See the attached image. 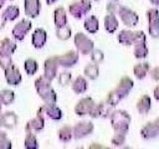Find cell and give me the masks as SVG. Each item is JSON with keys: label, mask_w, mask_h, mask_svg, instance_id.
I'll use <instances>...</instances> for the list:
<instances>
[{"label": "cell", "mask_w": 159, "mask_h": 149, "mask_svg": "<svg viewBox=\"0 0 159 149\" xmlns=\"http://www.w3.org/2000/svg\"><path fill=\"white\" fill-rule=\"evenodd\" d=\"M134 83L130 78L126 76L122 77L116 88L108 93L106 102L111 104V106H116L119 102L128 96L129 93L131 92Z\"/></svg>", "instance_id": "obj_1"}, {"label": "cell", "mask_w": 159, "mask_h": 149, "mask_svg": "<svg viewBox=\"0 0 159 149\" xmlns=\"http://www.w3.org/2000/svg\"><path fill=\"white\" fill-rule=\"evenodd\" d=\"M84 27L89 33H91V34L97 33L99 28V23H98V18L94 16V15L88 17L84 22Z\"/></svg>", "instance_id": "obj_28"}, {"label": "cell", "mask_w": 159, "mask_h": 149, "mask_svg": "<svg viewBox=\"0 0 159 149\" xmlns=\"http://www.w3.org/2000/svg\"><path fill=\"white\" fill-rule=\"evenodd\" d=\"M47 41V32L43 28H37L32 34V45L36 49H41Z\"/></svg>", "instance_id": "obj_23"}, {"label": "cell", "mask_w": 159, "mask_h": 149, "mask_svg": "<svg viewBox=\"0 0 159 149\" xmlns=\"http://www.w3.org/2000/svg\"><path fill=\"white\" fill-rule=\"evenodd\" d=\"M37 114L40 116H42L45 120L47 118L53 119V120H60L63 117V112L61 108L56 106V103H46L43 104L42 106H40Z\"/></svg>", "instance_id": "obj_5"}, {"label": "cell", "mask_w": 159, "mask_h": 149, "mask_svg": "<svg viewBox=\"0 0 159 149\" xmlns=\"http://www.w3.org/2000/svg\"><path fill=\"white\" fill-rule=\"evenodd\" d=\"M18 123V116L13 111H8L2 113L1 120H0V126L5 127L7 129H13L16 127Z\"/></svg>", "instance_id": "obj_22"}, {"label": "cell", "mask_w": 159, "mask_h": 149, "mask_svg": "<svg viewBox=\"0 0 159 149\" xmlns=\"http://www.w3.org/2000/svg\"><path fill=\"white\" fill-rule=\"evenodd\" d=\"M96 1H98V0H96Z\"/></svg>", "instance_id": "obj_52"}, {"label": "cell", "mask_w": 159, "mask_h": 149, "mask_svg": "<svg viewBox=\"0 0 159 149\" xmlns=\"http://www.w3.org/2000/svg\"><path fill=\"white\" fill-rule=\"evenodd\" d=\"M58 137L64 143L71 141V139L73 138V127L70 125H64L59 129Z\"/></svg>", "instance_id": "obj_30"}, {"label": "cell", "mask_w": 159, "mask_h": 149, "mask_svg": "<svg viewBox=\"0 0 159 149\" xmlns=\"http://www.w3.org/2000/svg\"><path fill=\"white\" fill-rule=\"evenodd\" d=\"M72 89L75 93L82 94L88 89V82L83 76H79L72 83Z\"/></svg>", "instance_id": "obj_26"}, {"label": "cell", "mask_w": 159, "mask_h": 149, "mask_svg": "<svg viewBox=\"0 0 159 149\" xmlns=\"http://www.w3.org/2000/svg\"><path fill=\"white\" fill-rule=\"evenodd\" d=\"M56 36L61 41H66L72 36V29L68 25L62 28H56Z\"/></svg>", "instance_id": "obj_35"}, {"label": "cell", "mask_w": 159, "mask_h": 149, "mask_svg": "<svg viewBox=\"0 0 159 149\" xmlns=\"http://www.w3.org/2000/svg\"><path fill=\"white\" fill-rule=\"evenodd\" d=\"M94 104H96V102H94V101L92 97H88L81 98L77 102L76 106H75V112L79 116L88 115L91 112Z\"/></svg>", "instance_id": "obj_13"}, {"label": "cell", "mask_w": 159, "mask_h": 149, "mask_svg": "<svg viewBox=\"0 0 159 149\" xmlns=\"http://www.w3.org/2000/svg\"><path fill=\"white\" fill-rule=\"evenodd\" d=\"M140 134L143 139H153L159 136V123L158 121L154 120L152 122H148L144 125L141 130Z\"/></svg>", "instance_id": "obj_18"}, {"label": "cell", "mask_w": 159, "mask_h": 149, "mask_svg": "<svg viewBox=\"0 0 159 149\" xmlns=\"http://www.w3.org/2000/svg\"><path fill=\"white\" fill-rule=\"evenodd\" d=\"M104 28L108 33H114L118 28V21L116 17V15L108 14L104 17Z\"/></svg>", "instance_id": "obj_27"}, {"label": "cell", "mask_w": 159, "mask_h": 149, "mask_svg": "<svg viewBox=\"0 0 159 149\" xmlns=\"http://www.w3.org/2000/svg\"><path fill=\"white\" fill-rule=\"evenodd\" d=\"M17 49V45L9 38L0 40V57H11Z\"/></svg>", "instance_id": "obj_19"}, {"label": "cell", "mask_w": 159, "mask_h": 149, "mask_svg": "<svg viewBox=\"0 0 159 149\" xmlns=\"http://www.w3.org/2000/svg\"><path fill=\"white\" fill-rule=\"evenodd\" d=\"M58 68H59V64L57 61V56L49 57L44 62V77L52 82L57 77Z\"/></svg>", "instance_id": "obj_11"}, {"label": "cell", "mask_w": 159, "mask_h": 149, "mask_svg": "<svg viewBox=\"0 0 159 149\" xmlns=\"http://www.w3.org/2000/svg\"><path fill=\"white\" fill-rule=\"evenodd\" d=\"M150 71V76L151 78L154 79L155 82H159V68L155 67L153 68L152 70H149Z\"/></svg>", "instance_id": "obj_43"}, {"label": "cell", "mask_w": 159, "mask_h": 149, "mask_svg": "<svg viewBox=\"0 0 159 149\" xmlns=\"http://www.w3.org/2000/svg\"><path fill=\"white\" fill-rule=\"evenodd\" d=\"M59 66L63 68H72L79 61V54L76 51H69L63 55L57 56Z\"/></svg>", "instance_id": "obj_16"}, {"label": "cell", "mask_w": 159, "mask_h": 149, "mask_svg": "<svg viewBox=\"0 0 159 149\" xmlns=\"http://www.w3.org/2000/svg\"><path fill=\"white\" fill-rule=\"evenodd\" d=\"M7 0H0V9H1L3 6H4V4H5V2H6ZM9 1H12V0H9Z\"/></svg>", "instance_id": "obj_47"}, {"label": "cell", "mask_w": 159, "mask_h": 149, "mask_svg": "<svg viewBox=\"0 0 159 149\" xmlns=\"http://www.w3.org/2000/svg\"><path fill=\"white\" fill-rule=\"evenodd\" d=\"M32 28V22L28 19H22L12 29L13 37L18 41H23L25 36Z\"/></svg>", "instance_id": "obj_10"}, {"label": "cell", "mask_w": 159, "mask_h": 149, "mask_svg": "<svg viewBox=\"0 0 159 149\" xmlns=\"http://www.w3.org/2000/svg\"><path fill=\"white\" fill-rule=\"evenodd\" d=\"M36 92L46 103H56L57 93L51 86V81H49L44 76H40L35 79L34 83Z\"/></svg>", "instance_id": "obj_2"}, {"label": "cell", "mask_w": 159, "mask_h": 149, "mask_svg": "<svg viewBox=\"0 0 159 149\" xmlns=\"http://www.w3.org/2000/svg\"><path fill=\"white\" fill-rule=\"evenodd\" d=\"M44 126H45V119L42 116H40L39 114H37L34 118L27 121L26 125H25V131H26V133L40 132L44 128Z\"/></svg>", "instance_id": "obj_21"}, {"label": "cell", "mask_w": 159, "mask_h": 149, "mask_svg": "<svg viewBox=\"0 0 159 149\" xmlns=\"http://www.w3.org/2000/svg\"><path fill=\"white\" fill-rule=\"evenodd\" d=\"M142 31H130V30H121L117 35L118 42L124 46H131L136 42Z\"/></svg>", "instance_id": "obj_15"}, {"label": "cell", "mask_w": 159, "mask_h": 149, "mask_svg": "<svg viewBox=\"0 0 159 149\" xmlns=\"http://www.w3.org/2000/svg\"><path fill=\"white\" fill-rule=\"evenodd\" d=\"M93 123L92 121H80L73 127V137L75 139H82L93 131Z\"/></svg>", "instance_id": "obj_8"}, {"label": "cell", "mask_w": 159, "mask_h": 149, "mask_svg": "<svg viewBox=\"0 0 159 149\" xmlns=\"http://www.w3.org/2000/svg\"><path fill=\"white\" fill-rule=\"evenodd\" d=\"M54 23L56 28H62L68 23L67 12L63 6H59L54 11Z\"/></svg>", "instance_id": "obj_24"}, {"label": "cell", "mask_w": 159, "mask_h": 149, "mask_svg": "<svg viewBox=\"0 0 159 149\" xmlns=\"http://www.w3.org/2000/svg\"><path fill=\"white\" fill-rule=\"evenodd\" d=\"M74 43L76 46L79 53L83 55H89L94 49V44L88 36H86L84 33L79 32L75 35Z\"/></svg>", "instance_id": "obj_6"}, {"label": "cell", "mask_w": 159, "mask_h": 149, "mask_svg": "<svg viewBox=\"0 0 159 149\" xmlns=\"http://www.w3.org/2000/svg\"><path fill=\"white\" fill-rule=\"evenodd\" d=\"M125 142V134L121 133H114L113 137L111 138V143L114 146H121Z\"/></svg>", "instance_id": "obj_39"}, {"label": "cell", "mask_w": 159, "mask_h": 149, "mask_svg": "<svg viewBox=\"0 0 159 149\" xmlns=\"http://www.w3.org/2000/svg\"><path fill=\"white\" fill-rule=\"evenodd\" d=\"M24 69L29 76H33V74H35L37 73L38 69H39V65H38L36 60H34L32 58H29L24 63Z\"/></svg>", "instance_id": "obj_34"}, {"label": "cell", "mask_w": 159, "mask_h": 149, "mask_svg": "<svg viewBox=\"0 0 159 149\" xmlns=\"http://www.w3.org/2000/svg\"><path fill=\"white\" fill-rule=\"evenodd\" d=\"M112 107L113 106H111L107 102H101L98 104H94L89 115L93 118H98V117L107 118L111 114Z\"/></svg>", "instance_id": "obj_12"}, {"label": "cell", "mask_w": 159, "mask_h": 149, "mask_svg": "<svg viewBox=\"0 0 159 149\" xmlns=\"http://www.w3.org/2000/svg\"><path fill=\"white\" fill-rule=\"evenodd\" d=\"M121 5L118 4L116 2H109L107 5V11L108 14H113V15H116L119 11V8H120Z\"/></svg>", "instance_id": "obj_41"}, {"label": "cell", "mask_w": 159, "mask_h": 149, "mask_svg": "<svg viewBox=\"0 0 159 149\" xmlns=\"http://www.w3.org/2000/svg\"><path fill=\"white\" fill-rule=\"evenodd\" d=\"M72 79V74L69 72H64L61 73L59 76V84L62 87H66L68 84L71 83Z\"/></svg>", "instance_id": "obj_38"}, {"label": "cell", "mask_w": 159, "mask_h": 149, "mask_svg": "<svg viewBox=\"0 0 159 149\" xmlns=\"http://www.w3.org/2000/svg\"><path fill=\"white\" fill-rule=\"evenodd\" d=\"M109 116L114 133H121L126 135L129 129V123L131 121L130 115L124 111H116L111 112Z\"/></svg>", "instance_id": "obj_3"}, {"label": "cell", "mask_w": 159, "mask_h": 149, "mask_svg": "<svg viewBox=\"0 0 159 149\" xmlns=\"http://www.w3.org/2000/svg\"><path fill=\"white\" fill-rule=\"evenodd\" d=\"M24 145L26 149H37L39 147L38 140L35 133H31V132L27 133L26 137H25Z\"/></svg>", "instance_id": "obj_36"}, {"label": "cell", "mask_w": 159, "mask_h": 149, "mask_svg": "<svg viewBox=\"0 0 159 149\" xmlns=\"http://www.w3.org/2000/svg\"><path fill=\"white\" fill-rule=\"evenodd\" d=\"M148 19V32L153 38H159V11L155 8L148 9L147 12Z\"/></svg>", "instance_id": "obj_7"}, {"label": "cell", "mask_w": 159, "mask_h": 149, "mask_svg": "<svg viewBox=\"0 0 159 149\" xmlns=\"http://www.w3.org/2000/svg\"><path fill=\"white\" fill-rule=\"evenodd\" d=\"M134 45V56L136 59H143L146 58L148 55V48L146 46V37L145 34L141 32L140 36L138 37Z\"/></svg>", "instance_id": "obj_17"}, {"label": "cell", "mask_w": 159, "mask_h": 149, "mask_svg": "<svg viewBox=\"0 0 159 149\" xmlns=\"http://www.w3.org/2000/svg\"><path fill=\"white\" fill-rule=\"evenodd\" d=\"M150 2L155 6H159V0H150Z\"/></svg>", "instance_id": "obj_46"}, {"label": "cell", "mask_w": 159, "mask_h": 149, "mask_svg": "<svg viewBox=\"0 0 159 149\" xmlns=\"http://www.w3.org/2000/svg\"><path fill=\"white\" fill-rule=\"evenodd\" d=\"M19 14H20V10L19 7L16 6V5H9L2 12V15L7 21H13V20L18 18Z\"/></svg>", "instance_id": "obj_31"}, {"label": "cell", "mask_w": 159, "mask_h": 149, "mask_svg": "<svg viewBox=\"0 0 159 149\" xmlns=\"http://www.w3.org/2000/svg\"><path fill=\"white\" fill-rule=\"evenodd\" d=\"M13 62H12L11 57H0V68H1L3 71L11 66Z\"/></svg>", "instance_id": "obj_42"}, {"label": "cell", "mask_w": 159, "mask_h": 149, "mask_svg": "<svg viewBox=\"0 0 159 149\" xmlns=\"http://www.w3.org/2000/svg\"><path fill=\"white\" fill-rule=\"evenodd\" d=\"M91 60H92V62H93L94 64H99V63L103 62L104 55L101 50L93 49L91 53Z\"/></svg>", "instance_id": "obj_37"}, {"label": "cell", "mask_w": 159, "mask_h": 149, "mask_svg": "<svg viewBox=\"0 0 159 149\" xmlns=\"http://www.w3.org/2000/svg\"><path fill=\"white\" fill-rule=\"evenodd\" d=\"M4 77L8 84L10 86H18L22 82V74L19 69L12 64L6 70H4Z\"/></svg>", "instance_id": "obj_14"}, {"label": "cell", "mask_w": 159, "mask_h": 149, "mask_svg": "<svg viewBox=\"0 0 159 149\" xmlns=\"http://www.w3.org/2000/svg\"><path fill=\"white\" fill-rule=\"evenodd\" d=\"M113 1H117V0H113Z\"/></svg>", "instance_id": "obj_51"}, {"label": "cell", "mask_w": 159, "mask_h": 149, "mask_svg": "<svg viewBox=\"0 0 159 149\" xmlns=\"http://www.w3.org/2000/svg\"><path fill=\"white\" fill-rule=\"evenodd\" d=\"M25 14L29 18H36L40 14L41 2L40 0H24Z\"/></svg>", "instance_id": "obj_20"}, {"label": "cell", "mask_w": 159, "mask_h": 149, "mask_svg": "<svg viewBox=\"0 0 159 149\" xmlns=\"http://www.w3.org/2000/svg\"><path fill=\"white\" fill-rule=\"evenodd\" d=\"M6 22H7V20L4 18V16L2 15V13H0V30L4 28V26H5V24H6Z\"/></svg>", "instance_id": "obj_44"}, {"label": "cell", "mask_w": 159, "mask_h": 149, "mask_svg": "<svg viewBox=\"0 0 159 149\" xmlns=\"http://www.w3.org/2000/svg\"><path fill=\"white\" fill-rule=\"evenodd\" d=\"M149 70H150V66H149L148 63H140L137 64L136 66H134L133 74L138 79H142L146 77Z\"/></svg>", "instance_id": "obj_29"}, {"label": "cell", "mask_w": 159, "mask_h": 149, "mask_svg": "<svg viewBox=\"0 0 159 149\" xmlns=\"http://www.w3.org/2000/svg\"><path fill=\"white\" fill-rule=\"evenodd\" d=\"M12 147V143L10 139L7 137L6 133H2L0 135V149H10Z\"/></svg>", "instance_id": "obj_40"}, {"label": "cell", "mask_w": 159, "mask_h": 149, "mask_svg": "<svg viewBox=\"0 0 159 149\" xmlns=\"http://www.w3.org/2000/svg\"><path fill=\"white\" fill-rule=\"evenodd\" d=\"M15 99V93L13 91L10 89H2L0 91V101L2 104L5 106H9L11 104Z\"/></svg>", "instance_id": "obj_33"}, {"label": "cell", "mask_w": 159, "mask_h": 149, "mask_svg": "<svg viewBox=\"0 0 159 149\" xmlns=\"http://www.w3.org/2000/svg\"><path fill=\"white\" fill-rule=\"evenodd\" d=\"M4 132H5V131H3V130H1V129H0V135H1V134L4 133Z\"/></svg>", "instance_id": "obj_50"}, {"label": "cell", "mask_w": 159, "mask_h": 149, "mask_svg": "<svg viewBox=\"0 0 159 149\" xmlns=\"http://www.w3.org/2000/svg\"><path fill=\"white\" fill-rule=\"evenodd\" d=\"M1 106H0V120H1V115H2V111H1ZM0 127H1V126H0Z\"/></svg>", "instance_id": "obj_49"}, {"label": "cell", "mask_w": 159, "mask_h": 149, "mask_svg": "<svg viewBox=\"0 0 159 149\" xmlns=\"http://www.w3.org/2000/svg\"><path fill=\"white\" fill-rule=\"evenodd\" d=\"M154 97H155L156 101H159V84L155 88V89H154Z\"/></svg>", "instance_id": "obj_45"}, {"label": "cell", "mask_w": 159, "mask_h": 149, "mask_svg": "<svg viewBox=\"0 0 159 149\" xmlns=\"http://www.w3.org/2000/svg\"><path fill=\"white\" fill-rule=\"evenodd\" d=\"M117 14L119 15V17H120L123 24L127 27L131 28V27L136 26L139 21V17L137 13H135L134 11H132L131 9H129L127 7L122 6V5L120 6V8H119V11Z\"/></svg>", "instance_id": "obj_9"}, {"label": "cell", "mask_w": 159, "mask_h": 149, "mask_svg": "<svg viewBox=\"0 0 159 149\" xmlns=\"http://www.w3.org/2000/svg\"><path fill=\"white\" fill-rule=\"evenodd\" d=\"M84 74L89 79H97L99 76V69L98 64H89L84 69Z\"/></svg>", "instance_id": "obj_32"}, {"label": "cell", "mask_w": 159, "mask_h": 149, "mask_svg": "<svg viewBox=\"0 0 159 149\" xmlns=\"http://www.w3.org/2000/svg\"><path fill=\"white\" fill-rule=\"evenodd\" d=\"M92 2L91 0H76L73 1L69 6V12L76 19H82L84 16L91 11Z\"/></svg>", "instance_id": "obj_4"}, {"label": "cell", "mask_w": 159, "mask_h": 149, "mask_svg": "<svg viewBox=\"0 0 159 149\" xmlns=\"http://www.w3.org/2000/svg\"><path fill=\"white\" fill-rule=\"evenodd\" d=\"M136 109L140 114H146L151 109V98L147 94H144L138 99L136 103Z\"/></svg>", "instance_id": "obj_25"}, {"label": "cell", "mask_w": 159, "mask_h": 149, "mask_svg": "<svg viewBox=\"0 0 159 149\" xmlns=\"http://www.w3.org/2000/svg\"><path fill=\"white\" fill-rule=\"evenodd\" d=\"M56 1H57V0H46V3L48 5H52V4H54Z\"/></svg>", "instance_id": "obj_48"}]
</instances>
